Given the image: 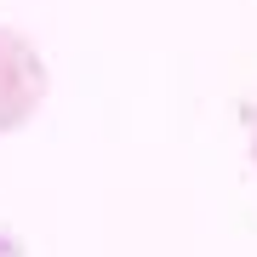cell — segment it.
Wrapping results in <instances>:
<instances>
[{"label": "cell", "mask_w": 257, "mask_h": 257, "mask_svg": "<svg viewBox=\"0 0 257 257\" xmlns=\"http://www.w3.org/2000/svg\"><path fill=\"white\" fill-rule=\"evenodd\" d=\"M46 92H52V69L40 57V46L23 29L0 23V138L6 132H23L40 114Z\"/></svg>", "instance_id": "6da1fadb"}, {"label": "cell", "mask_w": 257, "mask_h": 257, "mask_svg": "<svg viewBox=\"0 0 257 257\" xmlns=\"http://www.w3.org/2000/svg\"><path fill=\"white\" fill-rule=\"evenodd\" d=\"M251 160H257V114H251Z\"/></svg>", "instance_id": "7a4b0ae2"}]
</instances>
